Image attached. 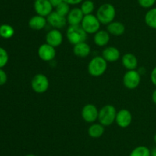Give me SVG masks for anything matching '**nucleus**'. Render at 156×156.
<instances>
[{"label": "nucleus", "instance_id": "12", "mask_svg": "<svg viewBox=\"0 0 156 156\" xmlns=\"http://www.w3.org/2000/svg\"><path fill=\"white\" fill-rule=\"evenodd\" d=\"M46 43L52 47H56L61 45L63 41V36L59 29H52L46 35Z\"/></svg>", "mask_w": 156, "mask_h": 156}, {"label": "nucleus", "instance_id": "33", "mask_svg": "<svg viewBox=\"0 0 156 156\" xmlns=\"http://www.w3.org/2000/svg\"><path fill=\"white\" fill-rule=\"evenodd\" d=\"M152 101H153V102L155 104H156V89L155 90L153 91V93H152Z\"/></svg>", "mask_w": 156, "mask_h": 156}, {"label": "nucleus", "instance_id": "36", "mask_svg": "<svg viewBox=\"0 0 156 156\" xmlns=\"http://www.w3.org/2000/svg\"><path fill=\"white\" fill-rule=\"evenodd\" d=\"M154 141H155V142L156 144V133L155 134V136H154Z\"/></svg>", "mask_w": 156, "mask_h": 156}, {"label": "nucleus", "instance_id": "2", "mask_svg": "<svg viewBox=\"0 0 156 156\" xmlns=\"http://www.w3.org/2000/svg\"><path fill=\"white\" fill-rule=\"evenodd\" d=\"M108 68V62L102 56H97L90 61L88 65V72L91 76H101Z\"/></svg>", "mask_w": 156, "mask_h": 156}, {"label": "nucleus", "instance_id": "15", "mask_svg": "<svg viewBox=\"0 0 156 156\" xmlns=\"http://www.w3.org/2000/svg\"><path fill=\"white\" fill-rule=\"evenodd\" d=\"M102 57L107 61V62H116L120 58V52L115 47H107L102 51Z\"/></svg>", "mask_w": 156, "mask_h": 156}, {"label": "nucleus", "instance_id": "1", "mask_svg": "<svg viewBox=\"0 0 156 156\" xmlns=\"http://www.w3.org/2000/svg\"><path fill=\"white\" fill-rule=\"evenodd\" d=\"M97 18L101 24H109L114 21L116 16V9L111 3H105L98 9Z\"/></svg>", "mask_w": 156, "mask_h": 156}, {"label": "nucleus", "instance_id": "26", "mask_svg": "<svg viewBox=\"0 0 156 156\" xmlns=\"http://www.w3.org/2000/svg\"><path fill=\"white\" fill-rule=\"evenodd\" d=\"M70 10H71L70 9V5L65 2H62L57 7H56V11L55 12H56L59 15H62V16L66 17L68 14L69 13Z\"/></svg>", "mask_w": 156, "mask_h": 156}, {"label": "nucleus", "instance_id": "18", "mask_svg": "<svg viewBox=\"0 0 156 156\" xmlns=\"http://www.w3.org/2000/svg\"><path fill=\"white\" fill-rule=\"evenodd\" d=\"M110 34L108 31L99 30L94 35V42L99 47L106 46L110 41Z\"/></svg>", "mask_w": 156, "mask_h": 156}, {"label": "nucleus", "instance_id": "16", "mask_svg": "<svg viewBox=\"0 0 156 156\" xmlns=\"http://www.w3.org/2000/svg\"><path fill=\"white\" fill-rule=\"evenodd\" d=\"M47 23V20L45 17L36 15L30 18L28 21V25L32 30L40 31L45 27Z\"/></svg>", "mask_w": 156, "mask_h": 156}, {"label": "nucleus", "instance_id": "32", "mask_svg": "<svg viewBox=\"0 0 156 156\" xmlns=\"http://www.w3.org/2000/svg\"><path fill=\"white\" fill-rule=\"evenodd\" d=\"M50 2L51 3V5L53 6V8H56L59 6L60 3H62L63 2V0H49Z\"/></svg>", "mask_w": 156, "mask_h": 156}, {"label": "nucleus", "instance_id": "11", "mask_svg": "<svg viewBox=\"0 0 156 156\" xmlns=\"http://www.w3.org/2000/svg\"><path fill=\"white\" fill-rule=\"evenodd\" d=\"M39 58L44 61H51L56 57V49L50 44H43L39 47L37 50Z\"/></svg>", "mask_w": 156, "mask_h": 156}, {"label": "nucleus", "instance_id": "6", "mask_svg": "<svg viewBox=\"0 0 156 156\" xmlns=\"http://www.w3.org/2000/svg\"><path fill=\"white\" fill-rule=\"evenodd\" d=\"M31 88L35 93H44L47 91L50 86V82L46 75L37 73L31 80Z\"/></svg>", "mask_w": 156, "mask_h": 156}, {"label": "nucleus", "instance_id": "5", "mask_svg": "<svg viewBox=\"0 0 156 156\" xmlns=\"http://www.w3.org/2000/svg\"><path fill=\"white\" fill-rule=\"evenodd\" d=\"M81 26L87 34H95L98 32L101 27V22L96 15H85L82 19Z\"/></svg>", "mask_w": 156, "mask_h": 156}, {"label": "nucleus", "instance_id": "30", "mask_svg": "<svg viewBox=\"0 0 156 156\" xmlns=\"http://www.w3.org/2000/svg\"><path fill=\"white\" fill-rule=\"evenodd\" d=\"M150 79L152 83L153 84V85L156 87V66L154 67L153 70H152V72H151Z\"/></svg>", "mask_w": 156, "mask_h": 156}, {"label": "nucleus", "instance_id": "3", "mask_svg": "<svg viewBox=\"0 0 156 156\" xmlns=\"http://www.w3.org/2000/svg\"><path fill=\"white\" fill-rule=\"evenodd\" d=\"M88 34L85 32L81 24L69 25L66 31V38L70 44L76 45L79 43L86 41Z\"/></svg>", "mask_w": 156, "mask_h": 156}, {"label": "nucleus", "instance_id": "34", "mask_svg": "<svg viewBox=\"0 0 156 156\" xmlns=\"http://www.w3.org/2000/svg\"><path fill=\"white\" fill-rule=\"evenodd\" d=\"M151 156H156V147L151 150Z\"/></svg>", "mask_w": 156, "mask_h": 156}, {"label": "nucleus", "instance_id": "21", "mask_svg": "<svg viewBox=\"0 0 156 156\" xmlns=\"http://www.w3.org/2000/svg\"><path fill=\"white\" fill-rule=\"evenodd\" d=\"M104 133H105V126L101 125L100 122L92 124L88 129V136L93 139L101 137Z\"/></svg>", "mask_w": 156, "mask_h": 156}, {"label": "nucleus", "instance_id": "23", "mask_svg": "<svg viewBox=\"0 0 156 156\" xmlns=\"http://www.w3.org/2000/svg\"><path fill=\"white\" fill-rule=\"evenodd\" d=\"M15 34V29L13 27L8 24H3L0 26V36L5 39H9L13 37Z\"/></svg>", "mask_w": 156, "mask_h": 156}, {"label": "nucleus", "instance_id": "29", "mask_svg": "<svg viewBox=\"0 0 156 156\" xmlns=\"http://www.w3.org/2000/svg\"><path fill=\"white\" fill-rule=\"evenodd\" d=\"M8 76L6 74L5 72L2 70V68H0V86H2L7 82Z\"/></svg>", "mask_w": 156, "mask_h": 156}, {"label": "nucleus", "instance_id": "4", "mask_svg": "<svg viewBox=\"0 0 156 156\" xmlns=\"http://www.w3.org/2000/svg\"><path fill=\"white\" fill-rule=\"evenodd\" d=\"M117 110L113 105H105L99 110L98 121L104 126H109L115 122Z\"/></svg>", "mask_w": 156, "mask_h": 156}, {"label": "nucleus", "instance_id": "7", "mask_svg": "<svg viewBox=\"0 0 156 156\" xmlns=\"http://www.w3.org/2000/svg\"><path fill=\"white\" fill-rule=\"evenodd\" d=\"M123 82L125 87L129 90L137 88L141 82V75L137 70H127L123 78Z\"/></svg>", "mask_w": 156, "mask_h": 156}, {"label": "nucleus", "instance_id": "17", "mask_svg": "<svg viewBox=\"0 0 156 156\" xmlns=\"http://www.w3.org/2000/svg\"><path fill=\"white\" fill-rule=\"evenodd\" d=\"M122 64L128 70H136L138 66V60L136 57L131 53H126L122 57Z\"/></svg>", "mask_w": 156, "mask_h": 156}, {"label": "nucleus", "instance_id": "20", "mask_svg": "<svg viewBox=\"0 0 156 156\" xmlns=\"http://www.w3.org/2000/svg\"><path fill=\"white\" fill-rule=\"evenodd\" d=\"M107 29L110 35H114V36H120L123 35L125 32L124 24L120 21H112L109 24H108Z\"/></svg>", "mask_w": 156, "mask_h": 156}, {"label": "nucleus", "instance_id": "13", "mask_svg": "<svg viewBox=\"0 0 156 156\" xmlns=\"http://www.w3.org/2000/svg\"><path fill=\"white\" fill-rule=\"evenodd\" d=\"M47 22L56 29L62 28L66 26L67 22L66 17L59 15L56 12H53L47 17Z\"/></svg>", "mask_w": 156, "mask_h": 156}, {"label": "nucleus", "instance_id": "25", "mask_svg": "<svg viewBox=\"0 0 156 156\" xmlns=\"http://www.w3.org/2000/svg\"><path fill=\"white\" fill-rule=\"evenodd\" d=\"M80 9L85 15H91L94 10V3L91 0H84Z\"/></svg>", "mask_w": 156, "mask_h": 156}, {"label": "nucleus", "instance_id": "19", "mask_svg": "<svg viewBox=\"0 0 156 156\" xmlns=\"http://www.w3.org/2000/svg\"><path fill=\"white\" fill-rule=\"evenodd\" d=\"M73 53L76 56L79 57V58H86L91 53V47L89 44H87L85 41L79 43L74 45Z\"/></svg>", "mask_w": 156, "mask_h": 156}, {"label": "nucleus", "instance_id": "10", "mask_svg": "<svg viewBox=\"0 0 156 156\" xmlns=\"http://www.w3.org/2000/svg\"><path fill=\"white\" fill-rule=\"evenodd\" d=\"M133 121V116L130 111L126 109H122L119 110L117 113L115 122L120 128H127L130 125Z\"/></svg>", "mask_w": 156, "mask_h": 156}, {"label": "nucleus", "instance_id": "28", "mask_svg": "<svg viewBox=\"0 0 156 156\" xmlns=\"http://www.w3.org/2000/svg\"><path fill=\"white\" fill-rule=\"evenodd\" d=\"M139 5L143 9H151L155 4L156 0H137Z\"/></svg>", "mask_w": 156, "mask_h": 156}, {"label": "nucleus", "instance_id": "24", "mask_svg": "<svg viewBox=\"0 0 156 156\" xmlns=\"http://www.w3.org/2000/svg\"><path fill=\"white\" fill-rule=\"evenodd\" d=\"M129 156H151V150L145 145H140L131 151Z\"/></svg>", "mask_w": 156, "mask_h": 156}, {"label": "nucleus", "instance_id": "22", "mask_svg": "<svg viewBox=\"0 0 156 156\" xmlns=\"http://www.w3.org/2000/svg\"><path fill=\"white\" fill-rule=\"evenodd\" d=\"M145 22L149 28L156 30V7L149 9L145 15Z\"/></svg>", "mask_w": 156, "mask_h": 156}, {"label": "nucleus", "instance_id": "14", "mask_svg": "<svg viewBox=\"0 0 156 156\" xmlns=\"http://www.w3.org/2000/svg\"><path fill=\"white\" fill-rule=\"evenodd\" d=\"M85 15L82 12L80 8H73L66 16L67 22L69 25H78L81 24Z\"/></svg>", "mask_w": 156, "mask_h": 156}, {"label": "nucleus", "instance_id": "27", "mask_svg": "<svg viewBox=\"0 0 156 156\" xmlns=\"http://www.w3.org/2000/svg\"><path fill=\"white\" fill-rule=\"evenodd\" d=\"M9 61V54L5 49L0 47V68H2L3 67L7 64Z\"/></svg>", "mask_w": 156, "mask_h": 156}, {"label": "nucleus", "instance_id": "31", "mask_svg": "<svg viewBox=\"0 0 156 156\" xmlns=\"http://www.w3.org/2000/svg\"><path fill=\"white\" fill-rule=\"evenodd\" d=\"M84 0H63V2L68 3L69 5H78L82 3Z\"/></svg>", "mask_w": 156, "mask_h": 156}, {"label": "nucleus", "instance_id": "35", "mask_svg": "<svg viewBox=\"0 0 156 156\" xmlns=\"http://www.w3.org/2000/svg\"><path fill=\"white\" fill-rule=\"evenodd\" d=\"M25 156H37V155H35V154H27V155H25Z\"/></svg>", "mask_w": 156, "mask_h": 156}, {"label": "nucleus", "instance_id": "8", "mask_svg": "<svg viewBox=\"0 0 156 156\" xmlns=\"http://www.w3.org/2000/svg\"><path fill=\"white\" fill-rule=\"evenodd\" d=\"M99 111L94 104H86L82 110V117L86 122L92 123L98 119Z\"/></svg>", "mask_w": 156, "mask_h": 156}, {"label": "nucleus", "instance_id": "9", "mask_svg": "<svg viewBox=\"0 0 156 156\" xmlns=\"http://www.w3.org/2000/svg\"><path fill=\"white\" fill-rule=\"evenodd\" d=\"M34 9L37 15L46 18L53 12V7L49 0H34Z\"/></svg>", "mask_w": 156, "mask_h": 156}]
</instances>
